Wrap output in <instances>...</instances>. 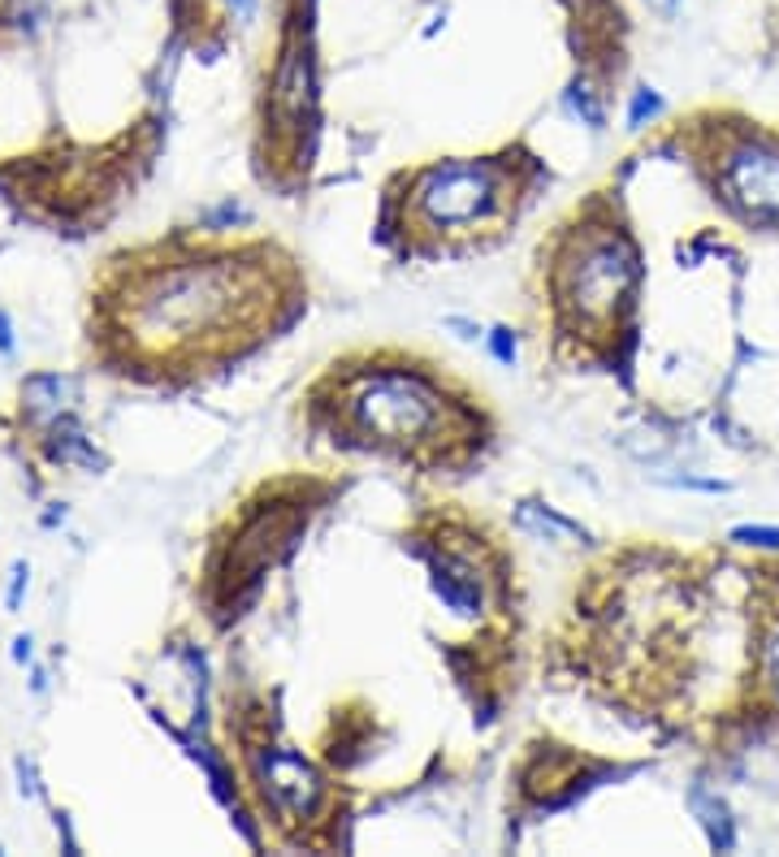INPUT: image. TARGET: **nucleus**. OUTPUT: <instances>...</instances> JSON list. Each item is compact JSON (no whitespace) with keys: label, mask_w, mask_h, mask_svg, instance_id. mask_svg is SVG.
I'll return each mask as SVG.
<instances>
[{"label":"nucleus","mask_w":779,"mask_h":857,"mask_svg":"<svg viewBox=\"0 0 779 857\" xmlns=\"http://www.w3.org/2000/svg\"><path fill=\"white\" fill-rule=\"evenodd\" d=\"M273 247L147 269L121 299V325L156 356H229L264 338L282 303Z\"/></svg>","instance_id":"1"},{"label":"nucleus","mask_w":779,"mask_h":857,"mask_svg":"<svg viewBox=\"0 0 779 857\" xmlns=\"http://www.w3.org/2000/svg\"><path fill=\"white\" fill-rule=\"evenodd\" d=\"M338 416L381 451L442 464L476 438V416L425 368L368 365L338 372Z\"/></svg>","instance_id":"2"},{"label":"nucleus","mask_w":779,"mask_h":857,"mask_svg":"<svg viewBox=\"0 0 779 857\" xmlns=\"http://www.w3.org/2000/svg\"><path fill=\"white\" fill-rule=\"evenodd\" d=\"M637 282V251L633 243L602 226V230H580L555 273L558 317L567 330L585 334H611L615 330V308L628 299Z\"/></svg>","instance_id":"3"},{"label":"nucleus","mask_w":779,"mask_h":857,"mask_svg":"<svg viewBox=\"0 0 779 857\" xmlns=\"http://www.w3.org/2000/svg\"><path fill=\"white\" fill-rule=\"evenodd\" d=\"M511 178L489 160H446L416 174L412 217L434 235H481L507 222Z\"/></svg>","instance_id":"4"},{"label":"nucleus","mask_w":779,"mask_h":857,"mask_svg":"<svg viewBox=\"0 0 779 857\" xmlns=\"http://www.w3.org/2000/svg\"><path fill=\"white\" fill-rule=\"evenodd\" d=\"M723 187L745 213L779 217V152L763 143H736L723 160Z\"/></svg>","instance_id":"5"},{"label":"nucleus","mask_w":779,"mask_h":857,"mask_svg":"<svg viewBox=\"0 0 779 857\" xmlns=\"http://www.w3.org/2000/svg\"><path fill=\"white\" fill-rule=\"evenodd\" d=\"M256 771H260L264 793L273 797V806L286 810V814H299V819H304V814L317 806V797H321V779H317L299 758H291V753L260 749V753H256Z\"/></svg>","instance_id":"6"},{"label":"nucleus","mask_w":779,"mask_h":857,"mask_svg":"<svg viewBox=\"0 0 779 857\" xmlns=\"http://www.w3.org/2000/svg\"><path fill=\"white\" fill-rule=\"evenodd\" d=\"M434 594L459 619L485 615V576L468 555H434Z\"/></svg>","instance_id":"7"},{"label":"nucleus","mask_w":779,"mask_h":857,"mask_svg":"<svg viewBox=\"0 0 779 857\" xmlns=\"http://www.w3.org/2000/svg\"><path fill=\"white\" fill-rule=\"evenodd\" d=\"M520 524H529V528H538V533H546V537H563V541H585V533L576 528V524H567L563 515L555 511H546V507H533V502H524L520 507Z\"/></svg>","instance_id":"8"},{"label":"nucleus","mask_w":779,"mask_h":857,"mask_svg":"<svg viewBox=\"0 0 779 857\" xmlns=\"http://www.w3.org/2000/svg\"><path fill=\"white\" fill-rule=\"evenodd\" d=\"M61 394H66V381H61V377H31V381H26V398H31L35 412L57 407Z\"/></svg>","instance_id":"9"},{"label":"nucleus","mask_w":779,"mask_h":857,"mask_svg":"<svg viewBox=\"0 0 779 857\" xmlns=\"http://www.w3.org/2000/svg\"><path fill=\"white\" fill-rule=\"evenodd\" d=\"M567 100H571V109H576V114H580V118H585L589 126H602V109L593 105V96H589L585 87H576V92H571Z\"/></svg>","instance_id":"10"},{"label":"nucleus","mask_w":779,"mask_h":857,"mask_svg":"<svg viewBox=\"0 0 779 857\" xmlns=\"http://www.w3.org/2000/svg\"><path fill=\"white\" fill-rule=\"evenodd\" d=\"M732 541H758V546H779V528H736Z\"/></svg>","instance_id":"11"},{"label":"nucleus","mask_w":779,"mask_h":857,"mask_svg":"<svg viewBox=\"0 0 779 857\" xmlns=\"http://www.w3.org/2000/svg\"><path fill=\"white\" fill-rule=\"evenodd\" d=\"M646 114H659V96H654V92H641V96H637V105H633V118H628V122L641 126Z\"/></svg>","instance_id":"12"},{"label":"nucleus","mask_w":779,"mask_h":857,"mask_svg":"<svg viewBox=\"0 0 779 857\" xmlns=\"http://www.w3.org/2000/svg\"><path fill=\"white\" fill-rule=\"evenodd\" d=\"M494 356L511 365V356H516V338H511L507 330H494Z\"/></svg>","instance_id":"13"},{"label":"nucleus","mask_w":779,"mask_h":857,"mask_svg":"<svg viewBox=\"0 0 779 857\" xmlns=\"http://www.w3.org/2000/svg\"><path fill=\"white\" fill-rule=\"evenodd\" d=\"M22 585H26V563H17V568H13V581H9V607H17V603H22Z\"/></svg>","instance_id":"14"},{"label":"nucleus","mask_w":779,"mask_h":857,"mask_svg":"<svg viewBox=\"0 0 779 857\" xmlns=\"http://www.w3.org/2000/svg\"><path fill=\"white\" fill-rule=\"evenodd\" d=\"M229 9H234L238 22H251L256 17V0H229Z\"/></svg>","instance_id":"15"},{"label":"nucleus","mask_w":779,"mask_h":857,"mask_svg":"<svg viewBox=\"0 0 779 857\" xmlns=\"http://www.w3.org/2000/svg\"><path fill=\"white\" fill-rule=\"evenodd\" d=\"M767 667H771V680L779 685V632H776V641L767 645Z\"/></svg>","instance_id":"16"},{"label":"nucleus","mask_w":779,"mask_h":857,"mask_svg":"<svg viewBox=\"0 0 779 857\" xmlns=\"http://www.w3.org/2000/svg\"><path fill=\"white\" fill-rule=\"evenodd\" d=\"M13 658H17V663L31 658V636H17V641H13Z\"/></svg>","instance_id":"17"},{"label":"nucleus","mask_w":779,"mask_h":857,"mask_svg":"<svg viewBox=\"0 0 779 857\" xmlns=\"http://www.w3.org/2000/svg\"><path fill=\"white\" fill-rule=\"evenodd\" d=\"M0 352H9V325H4V317H0Z\"/></svg>","instance_id":"18"},{"label":"nucleus","mask_w":779,"mask_h":857,"mask_svg":"<svg viewBox=\"0 0 779 857\" xmlns=\"http://www.w3.org/2000/svg\"><path fill=\"white\" fill-rule=\"evenodd\" d=\"M654 4H659V9H675V0H654Z\"/></svg>","instance_id":"19"}]
</instances>
